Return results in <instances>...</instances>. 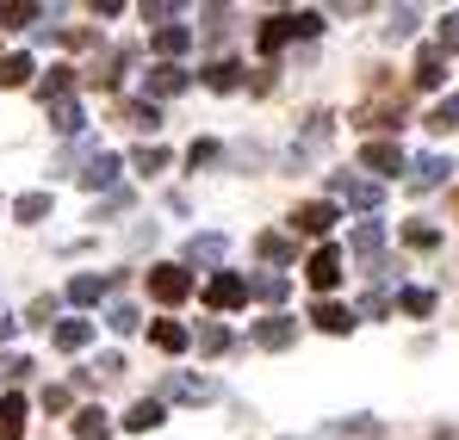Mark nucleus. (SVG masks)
<instances>
[{
    "label": "nucleus",
    "instance_id": "6ab92c4d",
    "mask_svg": "<svg viewBox=\"0 0 459 440\" xmlns=\"http://www.w3.org/2000/svg\"><path fill=\"white\" fill-rule=\"evenodd\" d=\"M112 174H118V155H100V161H93V168H87L81 180H87V186H106Z\"/></svg>",
    "mask_w": 459,
    "mask_h": 440
},
{
    "label": "nucleus",
    "instance_id": "412c9836",
    "mask_svg": "<svg viewBox=\"0 0 459 440\" xmlns=\"http://www.w3.org/2000/svg\"><path fill=\"white\" fill-rule=\"evenodd\" d=\"M454 125H459V99H441L435 118H429V131H454Z\"/></svg>",
    "mask_w": 459,
    "mask_h": 440
},
{
    "label": "nucleus",
    "instance_id": "6e6552de",
    "mask_svg": "<svg viewBox=\"0 0 459 440\" xmlns=\"http://www.w3.org/2000/svg\"><path fill=\"white\" fill-rule=\"evenodd\" d=\"M255 335H261V348H286V341H292V316H267Z\"/></svg>",
    "mask_w": 459,
    "mask_h": 440
},
{
    "label": "nucleus",
    "instance_id": "2eb2a0df",
    "mask_svg": "<svg viewBox=\"0 0 459 440\" xmlns=\"http://www.w3.org/2000/svg\"><path fill=\"white\" fill-rule=\"evenodd\" d=\"M75 440H106V416H100V410H81L75 416Z\"/></svg>",
    "mask_w": 459,
    "mask_h": 440
},
{
    "label": "nucleus",
    "instance_id": "f3484780",
    "mask_svg": "<svg viewBox=\"0 0 459 440\" xmlns=\"http://www.w3.org/2000/svg\"><path fill=\"white\" fill-rule=\"evenodd\" d=\"M25 74H31V56H6V63H0V87H19Z\"/></svg>",
    "mask_w": 459,
    "mask_h": 440
},
{
    "label": "nucleus",
    "instance_id": "ddd939ff",
    "mask_svg": "<svg viewBox=\"0 0 459 440\" xmlns=\"http://www.w3.org/2000/svg\"><path fill=\"white\" fill-rule=\"evenodd\" d=\"M150 335H155V348H161V354H180V348H186V329H180V323H155Z\"/></svg>",
    "mask_w": 459,
    "mask_h": 440
},
{
    "label": "nucleus",
    "instance_id": "9d476101",
    "mask_svg": "<svg viewBox=\"0 0 459 440\" xmlns=\"http://www.w3.org/2000/svg\"><path fill=\"white\" fill-rule=\"evenodd\" d=\"M441 180H447V161H441V155L416 161V174H410V186H441Z\"/></svg>",
    "mask_w": 459,
    "mask_h": 440
},
{
    "label": "nucleus",
    "instance_id": "0eeeda50",
    "mask_svg": "<svg viewBox=\"0 0 459 440\" xmlns=\"http://www.w3.org/2000/svg\"><path fill=\"white\" fill-rule=\"evenodd\" d=\"M447 81V69H441V50H422L416 56V87H441Z\"/></svg>",
    "mask_w": 459,
    "mask_h": 440
},
{
    "label": "nucleus",
    "instance_id": "cd10ccee",
    "mask_svg": "<svg viewBox=\"0 0 459 440\" xmlns=\"http://www.w3.org/2000/svg\"><path fill=\"white\" fill-rule=\"evenodd\" d=\"M56 131H63V137H69V131H81V106H69V99L56 106Z\"/></svg>",
    "mask_w": 459,
    "mask_h": 440
},
{
    "label": "nucleus",
    "instance_id": "c85d7f7f",
    "mask_svg": "<svg viewBox=\"0 0 459 440\" xmlns=\"http://www.w3.org/2000/svg\"><path fill=\"white\" fill-rule=\"evenodd\" d=\"M255 292L267 298V304H280V298H286V280H273V273H267V280H255Z\"/></svg>",
    "mask_w": 459,
    "mask_h": 440
},
{
    "label": "nucleus",
    "instance_id": "7ed1b4c3",
    "mask_svg": "<svg viewBox=\"0 0 459 440\" xmlns=\"http://www.w3.org/2000/svg\"><path fill=\"white\" fill-rule=\"evenodd\" d=\"M205 298H212V304H218V310H230V304H242V298H248V286H242V280H236V273H218V280H212V286H205Z\"/></svg>",
    "mask_w": 459,
    "mask_h": 440
},
{
    "label": "nucleus",
    "instance_id": "5701e85b",
    "mask_svg": "<svg viewBox=\"0 0 459 440\" xmlns=\"http://www.w3.org/2000/svg\"><path fill=\"white\" fill-rule=\"evenodd\" d=\"M44 211H50V199H44V193H25V199H19V218H25V223H38Z\"/></svg>",
    "mask_w": 459,
    "mask_h": 440
},
{
    "label": "nucleus",
    "instance_id": "dca6fc26",
    "mask_svg": "<svg viewBox=\"0 0 459 440\" xmlns=\"http://www.w3.org/2000/svg\"><path fill=\"white\" fill-rule=\"evenodd\" d=\"M155 422H161V403H137V410L125 416V428H137V435H150Z\"/></svg>",
    "mask_w": 459,
    "mask_h": 440
},
{
    "label": "nucleus",
    "instance_id": "20e7f679",
    "mask_svg": "<svg viewBox=\"0 0 459 440\" xmlns=\"http://www.w3.org/2000/svg\"><path fill=\"white\" fill-rule=\"evenodd\" d=\"M310 323H316V329H329V335H348V329H354V310H342V304H316V310H310Z\"/></svg>",
    "mask_w": 459,
    "mask_h": 440
},
{
    "label": "nucleus",
    "instance_id": "aec40b11",
    "mask_svg": "<svg viewBox=\"0 0 459 440\" xmlns=\"http://www.w3.org/2000/svg\"><path fill=\"white\" fill-rule=\"evenodd\" d=\"M87 335H93L87 323H63V329H56V348H69V354H75V348L87 341Z\"/></svg>",
    "mask_w": 459,
    "mask_h": 440
},
{
    "label": "nucleus",
    "instance_id": "a878e982",
    "mask_svg": "<svg viewBox=\"0 0 459 440\" xmlns=\"http://www.w3.org/2000/svg\"><path fill=\"white\" fill-rule=\"evenodd\" d=\"M261 255H267V261H292V242H286V236H261Z\"/></svg>",
    "mask_w": 459,
    "mask_h": 440
},
{
    "label": "nucleus",
    "instance_id": "4be33fe9",
    "mask_svg": "<svg viewBox=\"0 0 459 440\" xmlns=\"http://www.w3.org/2000/svg\"><path fill=\"white\" fill-rule=\"evenodd\" d=\"M186 255H193V261H218V255H224V236H199Z\"/></svg>",
    "mask_w": 459,
    "mask_h": 440
},
{
    "label": "nucleus",
    "instance_id": "393cba45",
    "mask_svg": "<svg viewBox=\"0 0 459 440\" xmlns=\"http://www.w3.org/2000/svg\"><path fill=\"white\" fill-rule=\"evenodd\" d=\"M236 63H212V69H205V81H212V87H218V93H224V87H236Z\"/></svg>",
    "mask_w": 459,
    "mask_h": 440
},
{
    "label": "nucleus",
    "instance_id": "bb28decb",
    "mask_svg": "<svg viewBox=\"0 0 459 440\" xmlns=\"http://www.w3.org/2000/svg\"><path fill=\"white\" fill-rule=\"evenodd\" d=\"M100 292H106V280H75V286H69V298H75V304H93Z\"/></svg>",
    "mask_w": 459,
    "mask_h": 440
},
{
    "label": "nucleus",
    "instance_id": "473e14b6",
    "mask_svg": "<svg viewBox=\"0 0 459 440\" xmlns=\"http://www.w3.org/2000/svg\"><path fill=\"white\" fill-rule=\"evenodd\" d=\"M441 44H447V50H459V13H447V25H441Z\"/></svg>",
    "mask_w": 459,
    "mask_h": 440
},
{
    "label": "nucleus",
    "instance_id": "423d86ee",
    "mask_svg": "<svg viewBox=\"0 0 459 440\" xmlns=\"http://www.w3.org/2000/svg\"><path fill=\"white\" fill-rule=\"evenodd\" d=\"M299 229H305V236H323V229H329V223H335V205H299Z\"/></svg>",
    "mask_w": 459,
    "mask_h": 440
},
{
    "label": "nucleus",
    "instance_id": "a211bd4d",
    "mask_svg": "<svg viewBox=\"0 0 459 440\" xmlns=\"http://www.w3.org/2000/svg\"><path fill=\"white\" fill-rule=\"evenodd\" d=\"M155 50H161V56H180V50H186V31H180V25L155 31Z\"/></svg>",
    "mask_w": 459,
    "mask_h": 440
},
{
    "label": "nucleus",
    "instance_id": "39448f33",
    "mask_svg": "<svg viewBox=\"0 0 459 440\" xmlns=\"http://www.w3.org/2000/svg\"><path fill=\"white\" fill-rule=\"evenodd\" d=\"M360 161H367V168H379V174H397V168H403V149H397V143H367Z\"/></svg>",
    "mask_w": 459,
    "mask_h": 440
},
{
    "label": "nucleus",
    "instance_id": "f8f14e48",
    "mask_svg": "<svg viewBox=\"0 0 459 440\" xmlns=\"http://www.w3.org/2000/svg\"><path fill=\"white\" fill-rule=\"evenodd\" d=\"M168 397H186V403H205V397H212V384H205V378H168Z\"/></svg>",
    "mask_w": 459,
    "mask_h": 440
},
{
    "label": "nucleus",
    "instance_id": "9b49d317",
    "mask_svg": "<svg viewBox=\"0 0 459 440\" xmlns=\"http://www.w3.org/2000/svg\"><path fill=\"white\" fill-rule=\"evenodd\" d=\"M335 193H342V199H354V205H379V186H367V180H348V174L335 180Z\"/></svg>",
    "mask_w": 459,
    "mask_h": 440
},
{
    "label": "nucleus",
    "instance_id": "1a4fd4ad",
    "mask_svg": "<svg viewBox=\"0 0 459 440\" xmlns=\"http://www.w3.org/2000/svg\"><path fill=\"white\" fill-rule=\"evenodd\" d=\"M19 422H25V397H6L0 403V440H19Z\"/></svg>",
    "mask_w": 459,
    "mask_h": 440
},
{
    "label": "nucleus",
    "instance_id": "f03ea898",
    "mask_svg": "<svg viewBox=\"0 0 459 440\" xmlns=\"http://www.w3.org/2000/svg\"><path fill=\"white\" fill-rule=\"evenodd\" d=\"M305 273H310V286H316V292H329V286L342 280V255H335V248H316Z\"/></svg>",
    "mask_w": 459,
    "mask_h": 440
},
{
    "label": "nucleus",
    "instance_id": "c756f323",
    "mask_svg": "<svg viewBox=\"0 0 459 440\" xmlns=\"http://www.w3.org/2000/svg\"><path fill=\"white\" fill-rule=\"evenodd\" d=\"M403 310H416V316H429V310H435V292H403Z\"/></svg>",
    "mask_w": 459,
    "mask_h": 440
},
{
    "label": "nucleus",
    "instance_id": "f257e3e1",
    "mask_svg": "<svg viewBox=\"0 0 459 440\" xmlns=\"http://www.w3.org/2000/svg\"><path fill=\"white\" fill-rule=\"evenodd\" d=\"M150 292L161 298V304H180V298L193 292V280H186L180 267H155V273H150Z\"/></svg>",
    "mask_w": 459,
    "mask_h": 440
},
{
    "label": "nucleus",
    "instance_id": "b1692460",
    "mask_svg": "<svg viewBox=\"0 0 459 440\" xmlns=\"http://www.w3.org/2000/svg\"><path fill=\"white\" fill-rule=\"evenodd\" d=\"M379 242H385V229H379V223H360V229H354V248H360V255H373Z\"/></svg>",
    "mask_w": 459,
    "mask_h": 440
},
{
    "label": "nucleus",
    "instance_id": "4468645a",
    "mask_svg": "<svg viewBox=\"0 0 459 440\" xmlns=\"http://www.w3.org/2000/svg\"><path fill=\"white\" fill-rule=\"evenodd\" d=\"M150 87H155V93H180V87H186V69H174V63H161V69L150 74Z\"/></svg>",
    "mask_w": 459,
    "mask_h": 440
},
{
    "label": "nucleus",
    "instance_id": "7c9ffc66",
    "mask_svg": "<svg viewBox=\"0 0 459 440\" xmlns=\"http://www.w3.org/2000/svg\"><path fill=\"white\" fill-rule=\"evenodd\" d=\"M112 329H118V335H131V329H137V310H131V304H118V310H112Z\"/></svg>",
    "mask_w": 459,
    "mask_h": 440
},
{
    "label": "nucleus",
    "instance_id": "2f4dec72",
    "mask_svg": "<svg viewBox=\"0 0 459 440\" xmlns=\"http://www.w3.org/2000/svg\"><path fill=\"white\" fill-rule=\"evenodd\" d=\"M50 93H69V69H50V81H44V99Z\"/></svg>",
    "mask_w": 459,
    "mask_h": 440
}]
</instances>
